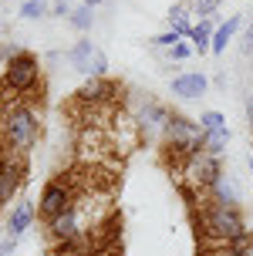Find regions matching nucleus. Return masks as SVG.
Returning <instances> with one entry per match:
<instances>
[{
	"instance_id": "1",
	"label": "nucleus",
	"mask_w": 253,
	"mask_h": 256,
	"mask_svg": "<svg viewBox=\"0 0 253 256\" xmlns=\"http://www.w3.org/2000/svg\"><path fill=\"white\" fill-rule=\"evenodd\" d=\"M192 219H196V236L202 243H233L236 236L250 232L240 206H223L206 196H202L199 209H192Z\"/></svg>"
},
{
	"instance_id": "2",
	"label": "nucleus",
	"mask_w": 253,
	"mask_h": 256,
	"mask_svg": "<svg viewBox=\"0 0 253 256\" xmlns=\"http://www.w3.org/2000/svg\"><path fill=\"white\" fill-rule=\"evenodd\" d=\"M38 135H41V118L27 102L4 108V115H0V142H4L7 152L14 155L31 152L38 145Z\"/></svg>"
},
{
	"instance_id": "3",
	"label": "nucleus",
	"mask_w": 253,
	"mask_h": 256,
	"mask_svg": "<svg viewBox=\"0 0 253 256\" xmlns=\"http://www.w3.org/2000/svg\"><path fill=\"white\" fill-rule=\"evenodd\" d=\"M0 88L14 91V94H31L34 88H41V61L31 51H17L4 68Z\"/></svg>"
},
{
	"instance_id": "4",
	"label": "nucleus",
	"mask_w": 253,
	"mask_h": 256,
	"mask_svg": "<svg viewBox=\"0 0 253 256\" xmlns=\"http://www.w3.org/2000/svg\"><path fill=\"white\" fill-rule=\"evenodd\" d=\"M78 206V186L71 179H64V176H58V179H51L44 189H41V199H38V216L44 219V222H51L54 216H61V212H68V209H75Z\"/></svg>"
},
{
	"instance_id": "5",
	"label": "nucleus",
	"mask_w": 253,
	"mask_h": 256,
	"mask_svg": "<svg viewBox=\"0 0 253 256\" xmlns=\"http://www.w3.org/2000/svg\"><path fill=\"white\" fill-rule=\"evenodd\" d=\"M162 142H172V145H186L192 152H202V128L199 122H192V118L179 115V112H169L165 118V128H162Z\"/></svg>"
},
{
	"instance_id": "6",
	"label": "nucleus",
	"mask_w": 253,
	"mask_h": 256,
	"mask_svg": "<svg viewBox=\"0 0 253 256\" xmlns=\"http://www.w3.org/2000/svg\"><path fill=\"white\" fill-rule=\"evenodd\" d=\"M68 61H71V68H75L78 74L85 78H101L105 71H108V58L101 54V48L95 44V40H78L75 48L68 51Z\"/></svg>"
},
{
	"instance_id": "7",
	"label": "nucleus",
	"mask_w": 253,
	"mask_h": 256,
	"mask_svg": "<svg viewBox=\"0 0 253 256\" xmlns=\"http://www.w3.org/2000/svg\"><path fill=\"white\" fill-rule=\"evenodd\" d=\"M182 176H186V182H192V186L206 196L216 182L223 179V168H219V158H216V155L199 152V155H192V158H189V166L182 168Z\"/></svg>"
},
{
	"instance_id": "8",
	"label": "nucleus",
	"mask_w": 253,
	"mask_h": 256,
	"mask_svg": "<svg viewBox=\"0 0 253 256\" xmlns=\"http://www.w3.org/2000/svg\"><path fill=\"white\" fill-rule=\"evenodd\" d=\"M24 176H27V162H24V155L7 152L4 158H0V209L14 202V196H17V189H21Z\"/></svg>"
},
{
	"instance_id": "9",
	"label": "nucleus",
	"mask_w": 253,
	"mask_h": 256,
	"mask_svg": "<svg viewBox=\"0 0 253 256\" xmlns=\"http://www.w3.org/2000/svg\"><path fill=\"white\" fill-rule=\"evenodd\" d=\"M48 226V243H58V240H81L85 232H88V226H85V219H81V206H75V209H68V212H61V216H54L51 222H44Z\"/></svg>"
},
{
	"instance_id": "10",
	"label": "nucleus",
	"mask_w": 253,
	"mask_h": 256,
	"mask_svg": "<svg viewBox=\"0 0 253 256\" xmlns=\"http://www.w3.org/2000/svg\"><path fill=\"white\" fill-rule=\"evenodd\" d=\"M118 84H115L112 78H88L81 88H78V102L81 104H91V108H101V104H112L115 94H118Z\"/></svg>"
},
{
	"instance_id": "11",
	"label": "nucleus",
	"mask_w": 253,
	"mask_h": 256,
	"mask_svg": "<svg viewBox=\"0 0 253 256\" xmlns=\"http://www.w3.org/2000/svg\"><path fill=\"white\" fill-rule=\"evenodd\" d=\"M165 118H169V108H162V104L152 102V98H145V102L139 104L135 125H139L145 135H155V132H162V128H165Z\"/></svg>"
},
{
	"instance_id": "12",
	"label": "nucleus",
	"mask_w": 253,
	"mask_h": 256,
	"mask_svg": "<svg viewBox=\"0 0 253 256\" xmlns=\"http://www.w3.org/2000/svg\"><path fill=\"white\" fill-rule=\"evenodd\" d=\"M206 88H209V81H206V74H202V71H186V74L172 78V94H176V98H182V102L202 98V94H206Z\"/></svg>"
},
{
	"instance_id": "13",
	"label": "nucleus",
	"mask_w": 253,
	"mask_h": 256,
	"mask_svg": "<svg viewBox=\"0 0 253 256\" xmlns=\"http://www.w3.org/2000/svg\"><path fill=\"white\" fill-rule=\"evenodd\" d=\"M199 256H253V232H243L233 243H202Z\"/></svg>"
},
{
	"instance_id": "14",
	"label": "nucleus",
	"mask_w": 253,
	"mask_h": 256,
	"mask_svg": "<svg viewBox=\"0 0 253 256\" xmlns=\"http://www.w3.org/2000/svg\"><path fill=\"white\" fill-rule=\"evenodd\" d=\"M38 219V206L34 202H14L11 206V216H7V232L11 236H24Z\"/></svg>"
},
{
	"instance_id": "15",
	"label": "nucleus",
	"mask_w": 253,
	"mask_h": 256,
	"mask_svg": "<svg viewBox=\"0 0 253 256\" xmlns=\"http://www.w3.org/2000/svg\"><path fill=\"white\" fill-rule=\"evenodd\" d=\"M236 30H240V14H233L226 24H219L213 30V44H209V51H213V54H223V51H226V44L236 38Z\"/></svg>"
},
{
	"instance_id": "16",
	"label": "nucleus",
	"mask_w": 253,
	"mask_h": 256,
	"mask_svg": "<svg viewBox=\"0 0 253 256\" xmlns=\"http://www.w3.org/2000/svg\"><path fill=\"white\" fill-rule=\"evenodd\" d=\"M213 20L209 17H202L199 24H192V30H189V44H192V51L196 54H206L209 51V44H213Z\"/></svg>"
},
{
	"instance_id": "17",
	"label": "nucleus",
	"mask_w": 253,
	"mask_h": 256,
	"mask_svg": "<svg viewBox=\"0 0 253 256\" xmlns=\"http://www.w3.org/2000/svg\"><path fill=\"white\" fill-rule=\"evenodd\" d=\"M206 199H213V202H223V206H240V192L229 179H219L213 189L206 192Z\"/></svg>"
},
{
	"instance_id": "18",
	"label": "nucleus",
	"mask_w": 253,
	"mask_h": 256,
	"mask_svg": "<svg viewBox=\"0 0 253 256\" xmlns=\"http://www.w3.org/2000/svg\"><path fill=\"white\" fill-rule=\"evenodd\" d=\"M202 152H209V155H216V158H219V155L226 152V145H229V138H233V135H229V128H216V132H202Z\"/></svg>"
},
{
	"instance_id": "19",
	"label": "nucleus",
	"mask_w": 253,
	"mask_h": 256,
	"mask_svg": "<svg viewBox=\"0 0 253 256\" xmlns=\"http://www.w3.org/2000/svg\"><path fill=\"white\" fill-rule=\"evenodd\" d=\"M165 20H169V30H176L179 38H189L192 24H189V7L186 4H176L172 10L165 14Z\"/></svg>"
},
{
	"instance_id": "20",
	"label": "nucleus",
	"mask_w": 253,
	"mask_h": 256,
	"mask_svg": "<svg viewBox=\"0 0 253 256\" xmlns=\"http://www.w3.org/2000/svg\"><path fill=\"white\" fill-rule=\"evenodd\" d=\"M78 253H88L85 236H81V240H58V243H48V256H78Z\"/></svg>"
},
{
	"instance_id": "21",
	"label": "nucleus",
	"mask_w": 253,
	"mask_h": 256,
	"mask_svg": "<svg viewBox=\"0 0 253 256\" xmlns=\"http://www.w3.org/2000/svg\"><path fill=\"white\" fill-rule=\"evenodd\" d=\"M95 7H85V4H81V7H78V10H71V17H68V20H71V27H75V30H91V24H95Z\"/></svg>"
},
{
	"instance_id": "22",
	"label": "nucleus",
	"mask_w": 253,
	"mask_h": 256,
	"mask_svg": "<svg viewBox=\"0 0 253 256\" xmlns=\"http://www.w3.org/2000/svg\"><path fill=\"white\" fill-rule=\"evenodd\" d=\"M48 10L51 7L44 0H24V4H21V17H24V20H38V17H44Z\"/></svg>"
},
{
	"instance_id": "23",
	"label": "nucleus",
	"mask_w": 253,
	"mask_h": 256,
	"mask_svg": "<svg viewBox=\"0 0 253 256\" xmlns=\"http://www.w3.org/2000/svg\"><path fill=\"white\" fill-rule=\"evenodd\" d=\"M199 128L202 132H216V128H226V118L219 112H202L199 115Z\"/></svg>"
},
{
	"instance_id": "24",
	"label": "nucleus",
	"mask_w": 253,
	"mask_h": 256,
	"mask_svg": "<svg viewBox=\"0 0 253 256\" xmlns=\"http://www.w3.org/2000/svg\"><path fill=\"white\" fill-rule=\"evenodd\" d=\"M192 44H186V40H179V44H172V48H169V61H189L192 58Z\"/></svg>"
},
{
	"instance_id": "25",
	"label": "nucleus",
	"mask_w": 253,
	"mask_h": 256,
	"mask_svg": "<svg viewBox=\"0 0 253 256\" xmlns=\"http://www.w3.org/2000/svg\"><path fill=\"white\" fill-rule=\"evenodd\" d=\"M219 4H223V0H196V4H192V14H199V20L202 17H213Z\"/></svg>"
},
{
	"instance_id": "26",
	"label": "nucleus",
	"mask_w": 253,
	"mask_h": 256,
	"mask_svg": "<svg viewBox=\"0 0 253 256\" xmlns=\"http://www.w3.org/2000/svg\"><path fill=\"white\" fill-rule=\"evenodd\" d=\"M179 34L176 30H165V34H159V38H152V48H172V44H179Z\"/></svg>"
},
{
	"instance_id": "27",
	"label": "nucleus",
	"mask_w": 253,
	"mask_h": 256,
	"mask_svg": "<svg viewBox=\"0 0 253 256\" xmlns=\"http://www.w3.org/2000/svg\"><path fill=\"white\" fill-rule=\"evenodd\" d=\"M240 51L246 54V58H253V24L243 30V40H240Z\"/></svg>"
},
{
	"instance_id": "28",
	"label": "nucleus",
	"mask_w": 253,
	"mask_h": 256,
	"mask_svg": "<svg viewBox=\"0 0 253 256\" xmlns=\"http://www.w3.org/2000/svg\"><path fill=\"white\" fill-rule=\"evenodd\" d=\"M51 14H54V17H71V4H68V0H54V4H51Z\"/></svg>"
},
{
	"instance_id": "29",
	"label": "nucleus",
	"mask_w": 253,
	"mask_h": 256,
	"mask_svg": "<svg viewBox=\"0 0 253 256\" xmlns=\"http://www.w3.org/2000/svg\"><path fill=\"white\" fill-rule=\"evenodd\" d=\"M14 246H17V236H7V240H0V256H11Z\"/></svg>"
},
{
	"instance_id": "30",
	"label": "nucleus",
	"mask_w": 253,
	"mask_h": 256,
	"mask_svg": "<svg viewBox=\"0 0 253 256\" xmlns=\"http://www.w3.org/2000/svg\"><path fill=\"white\" fill-rule=\"evenodd\" d=\"M246 122H250V132H253V94L246 98Z\"/></svg>"
},
{
	"instance_id": "31",
	"label": "nucleus",
	"mask_w": 253,
	"mask_h": 256,
	"mask_svg": "<svg viewBox=\"0 0 253 256\" xmlns=\"http://www.w3.org/2000/svg\"><path fill=\"white\" fill-rule=\"evenodd\" d=\"M81 4H85V7H98L101 0H81Z\"/></svg>"
},
{
	"instance_id": "32",
	"label": "nucleus",
	"mask_w": 253,
	"mask_h": 256,
	"mask_svg": "<svg viewBox=\"0 0 253 256\" xmlns=\"http://www.w3.org/2000/svg\"><path fill=\"white\" fill-rule=\"evenodd\" d=\"M250 176H253V158H250Z\"/></svg>"
},
{
	"instance_id": "33",
	"label": "nucleus",
	"mask_w": 253,
	"mask_h": 256,
	"mask_svg": "<svg viewBox=\"0 0 253 256\" xmlns=\"http://www.w3.org/2000/svg\"><path fill=\"white\" fill-rule=\"evenodd\" d=\"M0 34H4V20H0Z\"/></svg>"
},
{
	"instance_id": "34",
	"label": "nucleus",
	"mask_w": 253,
	"mask_h": 256,
	"mask_svg": "<svg viewBox=\"0 0 253 256\" xmlns=\"http://www.w3.org/2000/svg\"><path fill=\"white\" fill-rule=\"evenodd\" d=\"M78 256H88V253H78Z\"/></svg>"
},
{
	"instance_id": "35",
	"label": "nucleus",
	"mask_w": 253,
	"mask_h": 256,
	"mask_svg": "<svg viewBox=\"0 0 253 256\" xmlns=\"http://www.w3.org/2000/svg\"><path fill=\"white\" fill-rule=\"evenodd\" d=\"M0 232H4V230H0Z\"/></svg>"
}]
</instances>
